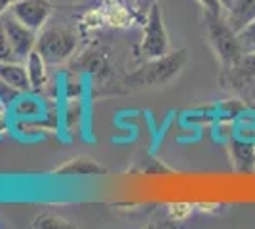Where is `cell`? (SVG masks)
Instances as JSON below:
<instances>
[{
    "label": "cell",
    "instance_id": "obj_1",
    "mask_svg": "<svg viewBox=\"0 0 255 229\" xmlns=\"http://www.w3.org/2000/svg\"><path fill=\"white\" fill-rule=\"evenodd\" d=\"M185 65H187V50L179 48V50L168 52L166 55L147 59L131 75H128L124 82L131 88L166 86L173 78L179 76V73L183 71Z\"/></svg>",
    "mask_w": 255,
    "mask_h": 229
},
{
    "label": "cell",
    "instance_id": "obj_2",
    "mask_svg": "<svg viewBox=\"0 0 255 229\" xmlns=\"http://www.w3.org/2000/svg\"><path fill=\"white\" fill-rule=\"evenodd\" d=\"M204 21H206V36L208 44L213 50V54L217 55L219 63L227 69L236 67L244 59V48L238 40V33L229 25V21L217 13L204 11Z\"/></svg>",
    "mask_w": 255,
    "mask_h": 229
},
{
    "label": "cell",
    "instance_id": "obj_3",
    "mask_svg": "<svg viewBox=\"0 0 255 229\" xmlns=\"http://www.w3.org/2000/svg\"><path fill=\"white\" fill-rule=\"evenodd\" d=\"M78 48V34L69 27H48L36 38V50L48 65H61L75 55Z\"/></svg>",
    "mask_w": 255,
    "mask_h": 229
},
{
    "label": "cell",
    "instance_id": "obj_4",
    "mask_svg": "<svg viewBox=\"0 0 255 229\" xmlns=\"http://www.w3.org/2000/svg\"><path fill=\"white\" fill-rule=\"evenodd\" d=\"M139 52L145 59L160 57V55H166L170 52V38H168V33H166L160 2L152 4L150 10L145 13L143 40H141V46H139Z\"/></svg>",
    "mask_w": 255,
    "mask_h": 229
},
{
    "label": "cell",
    "instance_id": "obj_5",
    "mask_svg": "<svg viewBox=\"0 0 255 229\" xmlns=\"http://www.w3.org/2000/svg\"><path fill=\"white\" fill-rule=\"evenodd\" d=\"M0 19L4 23V29H6V34H8L11 50L15 54V59L17 61H25L27 55L31 54L32 50H36L38 33H34L27 25H23L19 19H15L8 10L4 11V13H0Z\"/></svg>",
    "mask_w": 255,
    "mask_h": 229
},
{
    "label": "cell",
    "instance_id": "obj_6",
    "mask_svg": "<svg viewBox=\"0 0 255 229\" xmlns=\"http://www.w3.org/2000/svg\"><path fill=\"white\" fill-rule=\"evenodd\" d=\"M8 11L34 33H40L52 15L53 4L50 0H17L8 8Z\"/></svg>",
    "mask_w": 255,
    "mask_h": 229
},
{
    "label": "cell",
    "instance_id": "obj_7",
    "mask_svg": "<svg viewBox=\"0 0 255 229\" xmlns=\"http://www.w3.org/2000/svg\"><path fill=\"white\" fill-rule=\"evenodd\" d=\"M13 120H40L48 117V107L38 92H23L10 105Z\"/></svg>",
    "mask_w": 255,
    "mask_h": 229
},
{
    "label": "cell",
    "instance_id": "obj_8",
    "mask_svg": "<svg viewBox=\"0 0 255 229\" xmlns=\"http://www.w3.org/2000/svg\"><path fill=\"white\" fill-rule=\"evenodd\" d=\"M97 8L103 15V21L105 25H111V27H128L135 21L139 11L131 10L124 0H99Z\"/></svg>",
    "mask_w": 255,
    "mask_h": 229
},
{
    "label": "cell",
    "instance_id": "obj_9",
    "mask_svg": "<svg viewBox=\"0 0 255 229\" xmlns=\"http://www.w3.org/2000/svg\"><path fill=\"white\" fill-rule=\"evenodd\" d=\"M53 176H101L107 174V168L103 164H99L96 159L92 157H75L61 163L57 168H53Z\"/></svg>",
    "mask_w": 255,
    "mask_h": 229
},
{
    "label": "cell",
    "instance_id": "obj_10",
    "mask_svg": "<svg viewBox=\"0 0 255 229\" xmlns=\"http://www.w3.org/2000/svg\"><path fill=\"white\" fill-rule=\"evenodd\" d=\"M23 63H25L27 76L31 82V92L40 94L44 88L48 86V63H46V59L38 54V50H32Z\"/></svg>",
    "mask_w": 255,
    "mask_h": 229
},
{
    "label": "cell",
    "instance_id": "obj_11",
    "mask_svg": "<svg viewBox=\"0 0 255 229\" xmlns=\"http://www.w3.org/2000/svg\"><path fill=\"white\" fill-rule=\"evenodd\" d=\"M225 13H227L225 19L238 33L244 25H248L255 17V0H233L231 8Z\"/></svg>",
    "mask_w": 255,
    "mask_h": 229
},
{
    "label": "cell",
    "instance_id": "obj_12",
    "mask_svg": "<svg viewBox=\"0 0 255 229\" xmlns=\"http://www.w3.org/2000/svg\"><path fill=\"white\" fill-rule=\"evenodd\" d=\"M0 78L17 88L19 92H31V82L23 61H4L0 63Z\"/></svg>",
    "mask_w": 255,
    "mask_h": 229
},
{
    "label": "cell",
    "instance_id": "obj_13",
    "mask_svg": "<svg viewBox=\"0 0 255 229\" xmlns=\"http://www.w3.org/2000/svg\"><path fill=\"white\" fill-rule=\"evenodd\" d=\"M231 157H233L234 168L238 172H254L255 143L234 140V142H231Z\"/></svg>",
    "mask_w": 255,
    "mask_h": 229
},
{
    "label": "cell",
    "instance_id": "obj_14",
    "mask_svg": "<svg viewBox=\"0 0 255 229\" xmlns=\"http://www.w3.org/2000/svg\"><path fill=\"white\" fill-rule=\"evenodd\" d=\"M13 130L17 132L21 138H42V136H48V134H53L55 132V126L53 122L48 117L40 120H13Z\"/></svg>",
    "mask_w": 255,
    "mask_h": 229
},
{
    "label": "cell",
    "instance_id": "obj_15",
    "mask_svg": "<svg viewBox=\"0 0 255 229\" xmlns=\"http://www.w3.org/2000/svg\"><path fill=\"white\" fill-rule=\"evenodd\" d=\"M31 226H32V228H46V229L73 228V224H71V222H67L65 218L57 216V214H52V212H42V214H38L36 218L32 220Z\"/></svg>",
    "mask_w": 255,
    "mask_h": 229
},
{
    "label": "cell",
    "instance_id": "obj_16",
    "mask_svg": "<svg viewBox=\"0 0 255 229\" xmlns=\"http://www.w3.org/2000/svg\"><path fill=\"white\" fill-rule=\"evenodd\" d=\"M238 40L246 54H255V17L238 31Z\"/></svg>",
    "mask_w": 255,
    "mask_h": 229
},
{
    "label": "cell",
    "instance_id": "obj_17",
    "mask_svg": "<svg viewBox=\"0 0 255 229\" xmlns=\"http://www.w3.org/2000/svg\"><path fill=\"white\" fill-rule=\"evenodd\" d=\"M4 61H17V59H15V54H13V50L10 46L4 23L0 19V63H4Z\"/></svg>",
    "mask_w": 255,
    "mask_h": 229
},
{
    "label": "cell",
    "instance_id": "obj_18",
    "mask_svg": "<svg viewBox=\"0 0 255 229\" xmlns=\"http://www.w3.org/2000/svg\"><path fill=\"white\" fill-rule=\"evenodd\" d=\"M13 130V119H11L10 105L0 99V138L8 136Z\"/></svg>",
    "mask_w": 255,
    "mask_h": 229
},
{
    "label": "cell",
    "instance_id": "obj_19",
    "mask_svg": "<svg viewBox=\"0 0 255 229\" xmlns=\"http://www.w3.org/2000/svg\"><path fill=\"white\" fill-rule=\"evenodd\" d=\"M19 94H23V92H19L17 88H13L11 84H8L6 80H2V78H0V99H2L4 103L11 105V101L19 98Z\"/></svg>",
    "mask_w": 255,
    "mask_h": 229
},
{
    "label": "cell",
    "instance_id": "obj_20",
    "mask_svg": "<svg viewBox=\"0 0 255 229\" xmlns=\"http://www.w3.org/2000/svg\"><path fill=\"white\" fill-rule=\"evenodd\" d=\"M198 4L204 8V11H210V13H217V15H221V13L225 11L219 0H198Z\"/></svg>",
    "mask_w": 255,
    "mask_h": 229
},
{
    "label": "cell",
    "instance_id": "obj_21",
    "mask_svg": "<svg viewBox=\"0 0 255 229\" xmlns=\"http://www.w3.org/2000/svg\"><path fill=\"white\" fill-rule=\"evenodd\" d=\"M156 2H158V0H135V10H137L141 15H145V13L150 10V6L156 4Z\"/></svg>",
    "mask_w": 255,
    "mask_h": 229
},
{
    "label": "cell",
    "instance_id": "obj_22",
    "mask_svg": "<svg viewBox=\"0 0 255 229\" xmlns=\"http://www.w3.org/2000/svg\"><path fill=\"white\" fill-rule=\"evenodd\" d=\"M244 59H246V63L250 65V69H252V73L255 75V54H246Z\"/></svg>",
    "mask_w": 255,
    "mask_h": 229
},
{
    "label": "cell",
    "instance_id": "obj_23",
    "mask_svg": "<svg viewBox=\"0 0 255 229\" xmlns=\"http://www.w3.org/2000/svg\"><path fill=\"white\" fill-rule=\"evenodd\" d=\"M13 2H17V0H0V13H4Z\"/></svg>",
    "mask_w": 255,
    "mask_h": 229
},
{
    "label": "cell",
    "instance_id": "obj_24",
    "mask_svg": "<svg viewBox=\"0 0 255 229\" xmlns=\"http://www.w3.org/2000/svg\"><path fill=\"white\" fill-rule=\"evenodd\" d=\"M221 2V6H223V10L227 11L229 8H231V4H233V0H219Z\"/></svg>",
    "mask_w": 255,
    "mask_h": 229
},
{
    "label": "cell",
    "instance_id": "obj_25",
    "mask_svg": "<svg viewBox=\"0 0 255 229\" xmlns=\"http://www.w3.org/2000/svg\"><path fill=\"white\" fill-rule=\"evenodd\" d=\"M90 2H94V0H82V4H90Z\"/></svg>",
    "mask_w": 255,
    "mask_h": 229
},
{
    "label": "cell",
    "instance_id": "obj_26",
    "mask_svg": "<svg viewBox=\"0 0 255 229\" xmlns=\"http://www.w3.org/2000/svg\"><path fill=\"white\" fill-rule=\"evenodd\" d=\"M254 174H255V168H254Z\"/></svg>",
    "mask_w": 255,
    "mask_h": 229
}]
</instances>
